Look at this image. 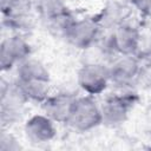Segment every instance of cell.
Returning <instances> with one entry per match:
<instances>
[{"instance_id":"obj_1","label":"cell","mask_w":151,"mask_h":151,"mask_svg":"<svg viewBox=\"0 0 151 151\" xmlns=\"http://www.w3.org/2000/svg\"><path fill=\"white\" fill-rule=\"evenodd\" d=\"M2 22L11 31L22 34L34 26V0H0Z\"/></svg>"},{"instance_id":"obj_2","label":"cell","mask_w":151,"mask_h":151,"mask_svg":"<svg viewBox=\"0 0 151 151\" xmlns=\"http://www.w3.org/2000/svg\"><path fill=\"white\" fill-rule=\"evenodd\" d=\"M103 124L100 104H98L93 96L77 97L67 122L73 130L78 132H87Z\"/></svg>"},{"instance_id":"obj_3","label":"cell","mask_w":151,"mask_h":151,"mask_svg":"<svg viewBox=\"0 0 151 151\" xmlns=\"http://www.w3.org/2000/svg\"><path fill=\"white\" fill-rule=\"evenodd\" d=\"M101 26L96 17L74 19L64 39L78 50H87L97 45L101 33Z\"/></svg>"},{"instance_id":"obj_4","label":"cell","mask_w":151,"mask_h":151,"mask_svg":"<svg viewBox=\"0 0 151 151\" xmlns=\"http://www.w3.org/2000/svg\"><path fill=\"white\" fill-rule=\"evenodd\" d=\"M109 67L110 83L117 88L124 90L134 86L142 68V60L138 55L117 54L112 59Z\"/></svg>"},{"instance_id":"obj_5","label":"cell","mask_w":151,"mask_h":151,"mask_svg":"<svg viewBox=\"0 0 151 151\" xmlns=\"http://www.w3.org/2000/svg\"><path fill=\"white\" fill-rule=\"evenodd\" d=\"M79 87L88 96H99L104 93L110 83V73L107 65L98 61H91L84 64L77 76Z\"/></svg>"},{"instance_id":"obj_6","label":"cell","mask_w":151,"mask_h":151,"mask_svg":"<svg viewBox=\"0 0 151 151\" xmlns=\"http://www.w3.org/2000/svg\"><path fill=\"white\" fill-rule=\"evenodd\" d=\"M136 103L137 97L134 93L125 92L107 96L100 104L103 124L117 126L125 123Z\"/></svg>"},{"instance_id":"obj_7","label":"cell","mask_w":151,"mask_h":151,"mask_svg":"<svg viewBox=\"0 0 151 151\" xmlns=\"http://www.w3.org/2000/svg\"><path fill=\"white\" fill-rule=\"evenodd\" d=\"M25 104H27V100L15 81L2 84L0 101V118L2 129L9 127L20 120Z\"/></svg>"},{"instance_id":"obj_8","label":"cell","mask_w":151,"mask_h":151,"mask_svg":"<svg viewBox=\"0 0 151 151\" xmlns=\"http://www.w3.org/2000/svg\"><path fill=\"white\" fill-rule=\"evenodd\" d=\"M107 44L116 55H137L142 44V33L134 25L124 21L111 31Z\"/></svg>"},{"instance_id":"obj_9","label":"cell","mask_w":151,"mask_h":151,"mask_svg":"<svg viewBox=\"0 0 151 151\" xmlns=\"http://www.w3.org/2000/svg\"><path fill=\"white\" fill-rule=\"evenodd\" d=\"M32 46L20 33L5 38L0 45V66L4 72L15 68L21 61L31 57Z\"/></svg>"},{"instance_id":"obj_10","label":"cell","mask_w":151,"mask_h":151,"mask_svg":"<svg viewBox=\"0 0 151 151\" xmlns=\"http://www.w3.org/2000/svg\"><path fill=\"white\" fill-rule=\"evenodd\" d=\"M24 132L32 144H45L52 142L57 136L55 122L45 113L31 116L24 125Z\"/></svg>"},{"instance_id":"obj_11","label":"cell","mask_w":151,"mask_h":151,"mask_svg":"<svg viewBox=\"0 0 151 151\" xmlns=\"http://www.w3.org/2000/svg\"><path fill=\"white\" fill-rule=\"evenodd\" d=\"M76 98V96L67 92L51 93L47 99L41 104L42 111L53 122L67 124Z\"/></svg>"},{"instance_id":"obj_12","label":"cell","mask_w":151,"mask_h":151,"mask_svg":"<svg viewBox=\"0 0 151 151\" xmlns=\"http://www.w3.org/2000/svg\"><path fill=\"white\" fill-rule=\"evenodd\" d=\"M19 90L26 98L27 103L42 104L51 94L50 79H28L14 80Z\"/></svg>"},{"instance_id":"obj_13","label":"cell","mask_w":151,"mask_h":151,"mask_svg":"<svg viewBox=\"0 0 151 151\" xmlns=\"http://www.w3.org/2000/svg\"><path fill=\"white\" fill-rule=\"evenodd\" d=\"M15 76L18 80H28V79H50L48 70L45 65L29 57L26 60L21 61L15 67Z\"/></svg>"},{"instance_id":"obj_14","label":"cell","mask_w":151,"mask_h":151,"mask_svg":"<svg viewBox=\"0 0 151 151\" xmlns=\"http://www.w3.org/2000/svg\"><path fill=\"white\" fill-rule=\"evenodd\" d=\"M126 17L127 14L124 7L119 4L113 2L105 6L96 18L98 19L103 29L105 28V29L112 31L113 28H116L117 26L126 21Z\"/></svg>"},{"instance_id":"obj_15","label":"cell","mask_w":151,"mask_h":151,"mask_svg":"<svg viewBox=\"0 0 151 151\" xmlns=\"http://www.w3.org/2000/svg\"><path fill=\"white\" fill-rule=\"evenodd\" d=\"M34 9L44 22L70 12L65 0H34Z\"/></svg>"},{"instance_id":"obj_16","label":"cell","mask_w":151,"mask_h":151,"mask_svg":"<svg viewBox=\"0 0 151 151\" xmlns=\"http://www.w3.org/2000/svg\"><path fill=\"white\" fill-rule=\"evenodd\" d=\"M74 19L76 18L72 15V13L67 12V13L61 14L57 18H53V19L44 22V24L53 35L59 37V38H64L68 27L71 26V24L73 22Z\"/></svg>"},{"instance_id":"obj_17","label":"cell","mask_w":151,"mask_h":151,"mask_svg":"<svg viewBox=\"0 0 151 151\" xmlns=\"http://www.w3.org/2000/svg\"><path fill=\"white\" fill-rule=\"evenodd\" d=\"M20 147L21 146L19 142L15 139V137L8 131H5L4 129L0 136V150L1 151H17Z\"/></svg>"},{"instance_id":"obj_18","label":"cell","mask_w":151,"mask_h":151,"mask_svg":"<svg viewBox=\"0 0 151 151\" xmlns=\"http://www.w3.org/2000/svg\"><path fill=\"white\" fill-rule=\"evenodd\" d=\"M129 2L139 11L151 9V0H129Z\"/></svg>"}]
</instances>
